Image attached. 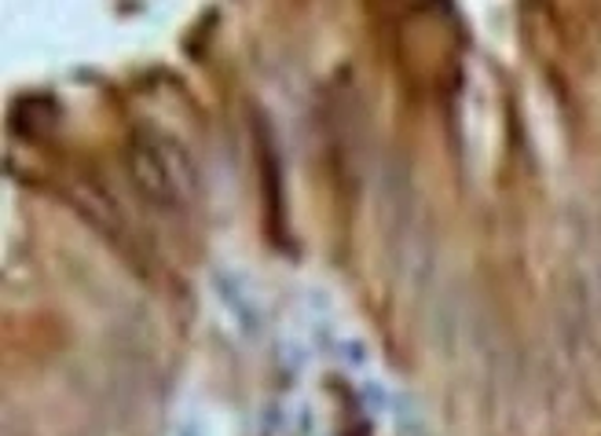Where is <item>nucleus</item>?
<instances>
[{
  "mask_svg": "<svg viewBox=\"0 0 601 436\" xmlns=\"http://www.w3.org/2000/svg\"><path fill=\"white\" fill-rule=\"evenodd\" d=\"M133 169L144 191L151 199L180 202L191 194V166L183 158L180 144L158 136V133H140L133 147Z\"/></svg>",
  "mask_w": 601,
  "mask_h": 436,
  "instance_id": "nucleus-1",
  "label": "nucleus"
}]
</instances>
